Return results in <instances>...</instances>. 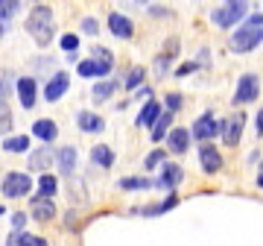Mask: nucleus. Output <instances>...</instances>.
Masks as SVG:
<instances>
[{
	"label": "nucleus",
	"instance_id": "1",
	"mask_svg": "<svg viewBox=\"0 0 263 246\" xmlns=\"http://www.w3.org/2000/svg\"><path fill=\"white\" fill-rule=\"evenodd\" d=\"M263 44V15L260 12H254V15H246L237 29L231 32V50L234 53H252Z\"/></svg>",
	"mask_w": 263,
	"mask_h": 246
},
{
	"label": "nucleus",
	"instance_id": "2",
	"mask_svg": "<svg viewBox=\"0 0 263 246\" xmlns=\"http://www.w3.org/2000/svg\"><path fill=\"white\" fill-rule=\"evenodd\" d=\"M27 32L38 47H47L53 36H56V21H53V9L38 3L35 9L27 15Z\"/></svg>",
	"mask_w": 263,
	"mask_h": 246
},
{
	"label": "nucleus",
	"instance_id": "3",
	"mask_svg": "<svg viewBox=\"0 0 263 246\" xmlns=\"http://www.w3.org/2000/svg\"><path fill=\"white\" fill-rule=\"evenodd\" d=\"M246 15H249V0H222V6L211 12V21H214L216 27L231 29V27H237Z\"/></svg>",
	"mask_w": 263,
	"mask_h": 246
},
{
	"label": "nucleus",
	"instance_id": "4",
	"mask_svg": "<svg viewBox=\"0 0 263 246\" xmlns=\"http://www.w3.org/2000/svg\"><path fill=\"white\" fill-rule=\"evenodd\" d=\"M257 94H260V79H257V74H243L240 82H237V91H234V100H231V103L249 106V103L257 100Z\"/></svg>",
	"mask_w": 263,
	"mask_h": 246
},
{
	"label": "nucleus",
	"instance_id": "5",
	"mask_svg": "<svg viewBox=\"0 0 263 246\" xmlns=\"http://www.w3.org/2000/svg\"><path fill=\"white\" fill-rule=\"evenodd\" d=\"M29 188H32V179H29L27 173H18V170L6 173V179H3V185H0L3 197H9V199H21V197H27Z\"/></svg>",
	"mask_w": 263,
	"mask_h": 246
},
{
	"label": "nucleus",
	"instance_id": "6",
	"mask_svg": "<svg viewBox=\"0 0 263 246\" xmlns=\"http://www.w3.org/2000/svg\"><path fill=\"white\" fill-rule=\"evenodd\" d=\"M219 129H222V120H216L214 112H205V114H199L196 117L190 138H196V141H211V138L219 135Z\"/></svg>",
	"mask_w": 263,
	"mask_h": 246
},
{
	"label": "nucleus",
	"instance_id": "7",
	"mask_svg": "<svg viewBox=\"0 0 263 246\" xmlns=\"http://www.w3.org/2000/svg\"><path fill=\"white\" fill-rule=\"evenodd\" d=\"M29 211H32L35 223H50V220L56 217V202H53V197L38 190L35 197H29Z\"/></svg>",
	"mask_w": 263,
	"mask_h": 246
},
{
	"label": "nucleus",
	"instance_id": "8",
	"mask_svg": "<svg viewBox=\"0 0 263 246\" xmlns=\"http://www.w3.org/2000/svg\"><path fill=\"white\" fill-rule=\"evenodd\" d=\"M199 164H202V170L208 176H214V173L222 170V152L216 150L214 144L202 141V147H199Z\"/></svg>",
	"mask_w": 263,
	"mask_h": 246
},
{
	"label": "nucleus",
	"instance_id": "9",
	"mask_svg": "<svg viewBox=\"0 0 263 246\" xmlns=\"http://www.w3.org/2000/svg\"><path fill=\"white\" fill-rule=\"evenodd\" d=\"M111 67H114L111 59H82V62H76V71L85 79H91V76H108Z\"/></svg>",
	"mask_w": 263,
	"mask_h": 246
},
{
	"label": "nucleus",
	"instance_id": "10",
	"mask_svg": "<svg viewBox=\"0 0 263 246\" xmlns=\"http://www.w3.org/2000/svg\"><path fill=\"white\" fill-rule=\"evenodd\" d=\"M15 91H18V100H21L24 109H32V106L38 103V82H35V76H18Z\"/></svg>",
	"mask_w": 263,
	"mask_h": 246
},
{
	"label": "nucleus",
	"instance_id": "11",
	"mask_svg": "<svg viewBox=\"0 0 263 246\" xmlns=\"http://www.w3.org/2000/svg\"><path fill=\"white\" fill-rule=\"evenodd\" d=\"M243 126H246L243 114H234V117L222 120V129H219L222 144H226V147H237V144H240V135H243Z\"/></svg>",
	"mask_w": 263,
	"mask_h": 246
},
{
	"label": "nucleus",
	"instance_id": "12",
	"mask_svg": "<svg viewBox=\"0 0 263 246\" xmlns=\"http://www.w3.org/2000/svg\"><path fill=\"white\" fill-rule=\"evenodd\" d=\"M67 88H70V76L65 71H59V74L50 76L47 88H44V97H47V103H59L62 97L67 94Z\"/></svg>",
	"mask_w": 263,
	"mask_h": 246
},
{
	"label": "nucleus",
	"instance_id": "13",
	"mask_svg": "<svg viewBox=\"0 0 263 246\" xmlns=\"http://www.w3.org/2000/svg\"><path fill=\"white\" fill-rule=\"evenodd\" d=\"M76 161H79L76 147H62V150H56V161H53V164H59V173H62L65 179H73Z\"/></svg>",
	"mask_w": 263,
	"mask_h": 246
},
{
	"label": "nucleus",
	"instance_id": "14",
	"mask_svg": "<svg viewBox=\"0 0 263 246\" xmlns=\"http://www.w3.org/2000/svg\"><path fill=\"white\" fill-rule=\"evenodd\" d=\"M184 182V170L179 164H164L161 167V179L155 182V188H164V190H176Z\"/></svg>",
	"mask_w": 263,
	"mask_h": 246
},
{
	"label": "nucleus",
	"instance_id": "15",
	"mask_svg": "<svg viewBox=\"0 0 263 246\" xmlns=\"http://www.w3.org/2000/svg\"><path fill=\"white\" fill-rule=\"evenodd\" d=\"M53 161H56V152L50 150V147H38L35 152H29V170L47 173L50 167H53Z\"/></svg>",
	"mask_w": 263,
	"mask_h": 246
},
{
	"label": "nucleus",
	"instance_id": "16",
	"mask_svg": "<svg viewBox=\"0 0 263 246\" xmlns=\"http://www.w3.org/2000/svg\"><path fill=\"white\" fill-rule=\"evenodd\" d=\"M108 32H111L114 38H132L135 24H132V18H126L120 12H111V15H108Z\"/></svg>",
	"mask_w": 263,
	"mask_h": 246
},
{
	"label": "nucleus",
	"instance_id": "17",
	"mask_svg": "<svg viewBox=\"0 0 263 246\" xmlns=\"http://www.w3.org/2000/svg\"><path fill=\"white\" fill-rule=\"evenodd\" d=\"M164 138H167V144H170V152H176V155H181V152L190 150V132L187 129H181V126L170 129Z\"/></svg>",
	"mask_w": 263,
	"mask_h": 246
},
{
	"label": "nucleus",
	"instance_id": "18",
	"mask_svg": "<svg viewBox=\"0 0 263 246\" xmlns=\"http://www.w3.org/2000/svg\"><path fill=\"white\" fill-rule=\"evenodd\" d=\"M76 123H79L82 132H91V135H97V132H103L105 129V120L100 117V114H94V112H79L76 114Z\"/></svg>",
	"mask_w": 263,
	"mask_h": 246
},
{
	"label": "nucleus",
	"instance_id": "19",
	"mask_svg": "<svg viewBox=\"0 0 263 246\" xmlns=\"http://www.w3.org/2000/svg\"><path fill=\"white\" fill-rule=\"evenodd\" d=\"M32 135H35L38 141H44V144H50L53 138L59 135V126L50 117H41V120H35L32 123Z\"/></svg>",
	"mask_w": 263,
	"mask_h": 246
},
{
	"label": "nucleus",
	"instance_id": "20",
	"mask_svg": "<svg viewBox=\"0 0 263 246\" xmlns=\"http://www.w3.org/2000/svg\"><path fill=\"white\" fill-rule=\"evenodd\" d=\"M158 114H161V103H155V100L149 97V103H143V109H141V114H138V120H135V123H138L141 129H149Z\"/></svg>",
	"mask_w": 263,
	"mask_h": 246
},
{
	"label": "nucleus",
	"instance_id": "21",
	"mask_svg": "<svg viewBox=\"0 0 263 246\" xmlns=\"http://www.w3.org/2000/svg\"><path fill=\"white\" fill-rule=\"evenodd\" d=\"M91 161H94L97 167L108 170V167L114 164V150L108 147V144H97L94 150H91Z\"/></svg>",
	"mask_w": 263,
	"mask_h": 246
},
{
	"label": "nucleus",
	"instance_id": "22",
	"mask_svg": "<svg viewBox=\"0 0 263 246\" xmlns=\"http://www.w3.org/2000/svg\"><path fill=\"white\" fill-rule=\"evenodd\" d=\"M170 123H173V112H161L158 117H155V123L149 126V135H152V141L155 144L164 141V135L170 132Z\"/></svg>",
	"mask_w": 263,
	"mask_h": 246
},
{
	"label": "nucleus",
	"instance_id": "23",
	"mask_svg": "<svg viewBox=\"0 0 263 246\" xmlns=\"http://www.w3.org/2000/svg\"><path fill=\"white\" fill-rule=\"evenodd\" d=\"M9 243L12 246H47V240L38 237V235H29V232H24V229H18V232L9 235Z\"/></svg>",
	"mask_w": 263,
	"mask_h": 246
},
{
	"label": "nucleus",
	"instance_id": "24",
	"mask_svg": "<svg viewBox=\"0 0 263 246\" xmlns=\"http://www.w3.org/2000/svg\"><path fill=\"white\" fill-rule=\"evenodd\" d=\"M29 150V138L27 135H9L3 141V152H27Z\"/></svg>",
	"mask_w": 263,
	"mask_h": 246
},
{
	"label": "nucleus",
	"instance_id": "25",
	"mask_svg": "<svg viewBox=\"0 0 263 246\" xmlns=\"http://www.w3.org/2000/svg\"><path fill=\"white\" fill-rule=\"evenodd\" d=\"M38 190L41 194H47V197H56L59 194V179L53 173H41V179H38Z\"/></svg>",
	"mask_w": 263,
	"mask_h": 246
},
{
	"label": "nucleus",
	"instance_id": "26",
	"mask_svg": "<svg viewBox=\"0 0 263 246\" xmlns=\"http://www.w3.org/2000/svg\"><path fill=\"white\" fill-rule=\"evenodd\" d=\"M117 185H120V190H149V188H155L152 179H129V176L120 179Z\"/></svg>",
	"mask_w": 263,
	"mask_h": 246
},
{
	"label": "nucleus",
	"instance_id": "27",
	"mask_svg": "<svg viewBox=\"0 0 263 246\" xmlns=\"http://www.w3.org/2000/svg\"><path fill=\"white\" fill-rule=\"evenodd\" d=\"M12 126H15V114L6 103H0V135H9Z\"/></svg>",
	"mask_w": 263,
	"mask_h": 246
},
{
	"label": "nucleus",
	"instance_id": "28",
	"mask_svg": "<svg viewBox=\"0 0 263 246\" xmlns=\"http://www.w3.org/2000/svg\"><path fill=\"white\" fill-rule=\"evenodd\" d=\"M114 88H117V82H111V79L97 82V85H94V100H97V103H105V100L114 94Z\"/></svg>",
	"mask_w": 263,
	"mask_h": 246
},
{
	"label": "nucleus",
	"instance_id": "29",
	"mask_svg": "<svg viewBox=\"0 0 263 246\" xmlns=\"http://www.w3.org/2000/svg\"><path fill=\"white\" fill-rule=\"evenodd\" d=\"M18 9H21L18 0H0V21H3V24H9V21L18 15Z\"/></svg>",
	"mask_w": 263,
	"mask_h": 246
},
{
	"label": "nucleus",
	"instance_id": "30",
	"mask_svg": "<svg viewBox=\"0 0 263 246\" xmlns=\"http://www.w3.org/2000/svg\"><path fill=\"white\" fill-rule=\"evenodd\" d=\"M143 76H146V71H143L141 65H138V67H132L129 74H126V82H123V85L129 88V91H135L138 85H143Z\"/></svg>",
	"mask_w": 263,
	"mask_h": 246
},
{
	"label": "nucleus",
	"instance_id": "31",
	"mask_svg": "<svg viewBox=\"0 0 263 246\" xmlns=\"http://www.w3.org/2000/svg\"><path fill=\"white\" fill-rule=\"evenodd\" d=\"M12 71H0V103H6L12 97Z\"/></svg>",
	"mask_w": 263,
	"mask_h": 246
},
{
	"label": "nucleus",
	"instance_id": "32",
	"mask_svg": "<svg viewBox=\"0 0 263 246\" xmlns=\"http://www.w3.org/2000/svg\"><path fill=\"white\" fill-rule=\"evenodd\" d=\"M161 164H164V150H152L149 155H146V159H143V167H146V170H155V167H161Z\"/></svg>",
	"mask_w": 263,
	"mask_h": 246
},
{
	"label": "nucleus",
	"instance_id": "33",
	"mask_svg": "<svg viewBox=\"0 0 263 246\" xmlns=\"http://www.w3.org/2000/svg\"><path fill=\"white\" fill-rule=\"evenodd\" d=\"M82 32L85 36H100V24H97V18H82Z\"/></svg>",
	"mask_w": 263,
	"mask_h": 246
},
{
	"label": "nucleus",
	"instance_id": "34",
	"mask_svg": "<svg viewBox=\"0 0 263 246\" xmlns=\"http://www.w3.org/2000/svg\"><path fill=\"white\" fill-rule=\"evenodd\" d=\"M164 103H167L170 112H179L181 106H184V100H181V94H167L164 97Z\"/></svg>",
	"mask_w": 263,
	"mask_h": 246
},
{
	"label": "nucleus",
	"instance_id": "35",
	"mask_svg": "<svg viewBox=\"0 0 263 246\" xmlns=\"http://www.w3.org/2000/svg\"><path fill=\"white\" fill-rule=\"evenodd\" d=\"M79 47V36H62V50L65 53H73Z\"/></svg>",
	"mask_w": 263,
	"mask_h": 246
},
{
	"label": "nucleus",
	"instance_id": "36",
	"mask_svg": "<svg viewBox=\"0 0 263 246\" xmlns=\"http://www.w3.org/2000/svg\"><path fill=\"white\" fill-rule=\"evenodd\" d=\"M12 229H15V232H18V229H24L27 226V214H24V211H18V214H12Z\"/></svg>",
	"mask_w": 263,
	"mask_h": 246
},
{
	"label": "nucleus",
	"instance_id": "37",
	"mask_svg": "<svg viewBox=\"0 0 263 246\" xmlns=\"http://www.w3.org/2000/svg\"><path fill=\"white\" fill-rule=\"evenodd\" d=\"M196 62H187V65H181L179 71H176V79H179V76H187V74H193V71H196Z\"/></svg>",
	"mask_w": 263,
	"mask_h": 246
},
{
	"label": "nucleus",
	"instance_id": "38",
	"mask_svg": "<svg viewBox=\"0 0 263 246\" xmlns=\"http://www.w3.org/2000/svg\"><path fill=\"white\" fill-rule=\"evenodd\" d=\"M94 56H97V59H111V62H114L111 50H105V47H94Z\"/></svg>",
	"mask_w": 263,
	"mask_h": 246
},
{
	"label": "nucleus",
	"instance_id": "39",
	"mask_svg": "<svg viewBox=\"0 0 263 246\" xmlns=\"http://www.w3.org/2000/svg\"><path fill=\"white\" fill-rule=\"evenodd\" d=\"M257 135H263V109L257 112Z\"/></svg>",
	"mask_w": 263,
	"mask_h": 246
},
{
	"label": "nucleus",
	"instance_id": "40",
	"mask_svg": "<svg viewBox=\"0 0 263 246\" xmlns=\"http://www.w3.org/2000/svg\"><path fill=\"white\" fill-rule=\"evenodd\" d=\"M257 188H263V167H260V173H257Z\"/></svg>",
	"mask_w": 263,
	"mask_h": 246
},
{
	"label": "nucleus",
	"instance_id": "41",
	"mask_svg": "<svg viewBox=\"0 0 263 246\" xmlns=\"http://www.w3.org/2000/svg\"><path fill=\"white\" fill-rule=\"evenodd\" d=\"M3 32H6V24H3V21H0V38H3Z\"/></svg>",
	"mask_w": 263,
	"mask_h": 246
},
{
	"label": "nucleus",
	"instance_id": "42",
	"mask_svg": "<svg viewBox=\"0 0 263 246\" xmlns=\"http://www.w3.org/2000/svg\"><path fill=\"white\" fill-rule=\"evenodd\" d=\"M3 214H6V208H3V205H0V217H3Z\"/></svg>",
	"mask_w": 263,
	"mask_h": 246
}]
</instances>
